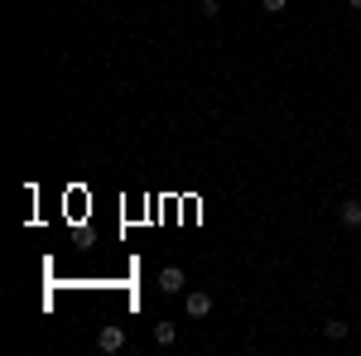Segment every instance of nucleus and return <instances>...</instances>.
Returning <instances> with one entry per match:
<instances>
[{
	"instance_id": "1",
	"label": "nucleus",
	"mask_w": 361,
	"mask_h": 356,
	"mask_svg": "<svg viewBox=\"0 0 361 356\" xmlns=\"http://www.w3.org/2000/svg\"><path fill=\"white\" fill-rule=\"evenodd\" d=\"M183 313H188V318H207V313H212V294L188 289V294H183Z\"/></svg>"
},
{
	"instance_id": "2",
	"label": "nucleus",
	"mask_w": 361,
	"mask_h": 356,
	"mask_svg": "<svg viewBox=\"0 0 361 356\" xmlns=\"http://www.w3.org/2000/svg\"><path fill=\"white\" fill-rule=\"evenodd\" d=\"M97 347H102V352H121V347H126V328L106 323V328L97 332Z\"/></svg>"
},
{
	"instance_id": "3",
	"label": "nucleus",
	"mask_w": 361,
	"mask_h": 356,
	"mask_svg": "<svg viewBox=\"0 0 361 356\" xmlns=\"http://www.w3.org/2000/svg\"><path fill=\"white\" fill-rule=\"evenodd\" d=\"M337 221H342V226H352V231H357V226H361V197H347V202H342V207H337Z\"/></svg>"
},
{
	"instance_id": "4",
	"label": "nucleus",
	"mask_w": 361,
	"mask_h": 356,
	"mask_svg": "<svg viewBox=\"0 0 361 356\" xmlns=\"http://www.w3.org/2000/svg\"><path fill=\"white\" fill-rule=\"evenodd\" d=\"M159 289H164V294H183V270H178V265L159 270Z\"/></svg>"
},
{
	"instance_id": "5",
	"label": "nucleus",
	"mask_w": 361,
	"mask_h": 356,
	"mask_svg": "<svg viewBox=\"0 0 361 356\" xmlns=\"http://www.w3.org/2000/svg\"><path fill=\"white\" fill-rule=\"evenodd\" d=\"M154 342L159 347H173L178 342V323H154Z\"/></svg>"
},
{
	"instance_id": "6",
	"label": "nucleus",
	"mask_w": 361,
	"mask_h": 356,
	"mask_svg": "<svg viewBox=\"0 0 361 356\" xmlns=\"http://www.w3.org/2000/svg\"><path fill=\"white\" fill-rule=\"evenodd\" d=\"M347 332H352V328H347V323H337V318H333V323H323V337H328V342H342Z\"/></svg>"
},
{
	"instance_id": "7",
	"label": "nucleus",
	"mask_w": 361,
	"mask_h": 356,
	"mask_svg": "<svg viewBox=\"0 0 361 356\" xmlns=\"http://www.w3.org/2000/svg\"><path fill=\"white\" fill-rule=\"evenodd\" d=\"M284 5H289V0H260V10H265V15H284Z\"/></svg>"
},
{
	"instance_id": "8",
	"label": "nucleus",
	"mask_w": 361,
	"mask_h": 356,
	"mask_svg": "<svg viewBox=\"0 0 361 356\" xmlns=\"http://www.w3.org/2000/svg\"><path fill=\"white\" fill-rule=\"evenodd\" d=\"M202 15H207V20H217V15H222V0H202Z\"/></svg>"
},
{
	"instance_id": "9",
	"label": "nucleus",
	"mask_w": 361,
	"mask_h": 356,
	"mask_svg": "<svg viewBox=\"0 0 361 356\" xmlns=\"http://www.w3.org/2000/svg\"><path fill=\"white\" fill-rule=\"evenodd\" d=\"M347 5H352V10H357V15H361V0H347Z\"/></svg>"
}]
</instances>
